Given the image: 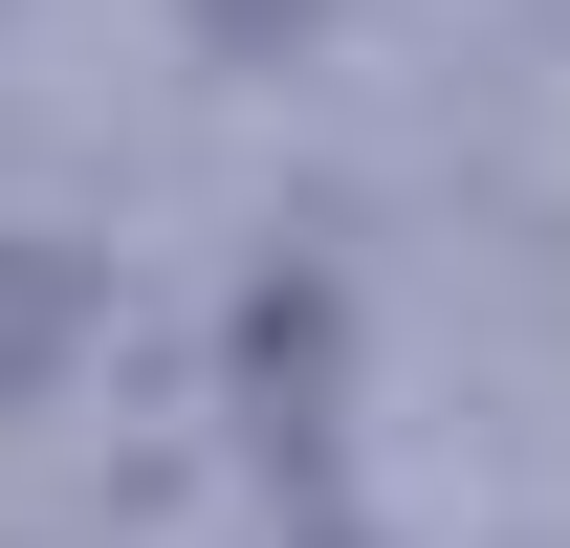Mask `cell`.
I'll use <instances>...</instances> for the list:
<instances>
[{"mask_svg":"<svg viewBox=\"0 0 570 548\" xmlns=\"http://www.w3.org/2000/svg\"><path fill=\"white\" fill-rule=\"evenodd\" d=\"M88 307H110V285H88L67 242H0V417H22V395L88 351Z\"/></svg>","mask_w":570,"mask_h":548,"instance_id":"6da1fadb","label":"cell"}]
</instances>
